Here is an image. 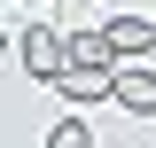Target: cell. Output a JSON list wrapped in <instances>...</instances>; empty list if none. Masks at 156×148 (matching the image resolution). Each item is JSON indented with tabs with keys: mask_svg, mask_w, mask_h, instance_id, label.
I'll return each instance as SVG.
<instances>
[{
	"mask_svg": "<svg viewBox=\"0 0 156 148\" xmlns=\"http://www.w3.org/2000/svg\"><path fill=\"white\" fill-rule=\"evenodd\" d=\"M16 55H23V70H31V78H47V86H55V78L70 70V39H62V31H39V23H31V31L16 39Z\"/></svg>",
	"mask_w": 156,
	"mask_h": 148,
	"instance_id": "obj_1",
	"label": "cell"
},
{
	"mask_svg": "<svg viewBox=\"0 0 156 148\" xmlns=\"http://www.w3.org/2000/svg\"><path fill=\"white\" fill-rule=\"evenodd\" d=\"M117 101H125L133 117H156V70H140V62H125V70H117Z\"/></svg>",
	"mask_w": 156,
	"mask_h": 148,
	"instance_id": "obj_2",
	"label": "cell"
},
{
	"mask_svg": "<svg viewBox=\"0 0 156 148\" xmlns=\"http://www.w3.org/2000/svg\"><path fill=\"white\" fill-rule=\"evenodd\" d=\"M70 70H117L109 31H70Z\"/></svg>",
	"mask_w": 156,
	"mask_h": 148,
	"instance_id": "obj_3",
	"label": "cell"
},
{
	"mask_svg": "<svg viewBox=\"0 0 156 148\" xmlns=\"http://www.w3.org/2000/svg\"><path fill=\"white\" fill-rule=\"evenodd\" d=\"M101 31H109V47H117V62H133L140 47H148V39H156V31H148V16H109V23H101Z\"/></svg>",
	"mask_w": 156,
	"mask_h": 148,
	"instance_id": "obj_4",
	"label": "cell"
},
{
	"mask_svg": "<svg viewBox=\"0 0 156 148\" xmlns=\"http://www.w3.org/2000/svg\"><path fill=\"white\" fill-rule=\"evenodd\" d=\"M62 101H94V93H117V70H62L55 78Z\"/></svg>",
	"mask_w": 156,
	"mask_h": 148,
	"instance_id": "obj_5",
	"label": "cell"
},
{
	"mask_svg": "<svg viewBox=\"0 0 156 148\" xmlns=\"http://www.w3.org/2000/svg\"><path fill=\"white\" fill-rule=\"evenodd\" d=\"M47 148H94V132L78 125V117H62V125H55V132H47Z\"/></svg>",
	"mask_w": 156,
	"mask_h": 148,
	"instance_id": "obj_6",
	"label": "cell"
}]
</instances>
